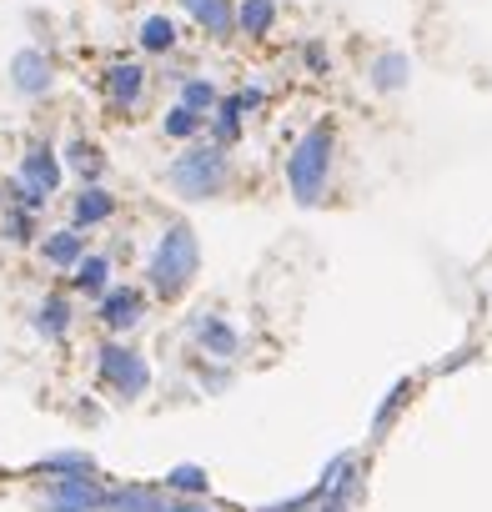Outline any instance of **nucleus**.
Returning a JSON list of instances; mask_svg holds the SVG:
<instances>
[{"label": "nucleus", "mask_w": 492, "mask_h": 512, "mask_svg": "<svg viewBox=\"0 0 492 512\" xmlns=\"http://www.w3.org/2000/svg\"><path fill=\"white\" fill-rule=\"evenodd\" d=\"M181 106H191L196 116H211V106H216V86H206V81H186V86H181Z\"/></svg>", "instance_id": "22"}, {"label": "nucleus", "mask_w": 492, "mask_h": 512, "mask_svg": "<svg viewBox=\"0 0 492 512\" xmlns=\"http://www.w3.org/2000/svg\"><path fill=\"white\" fill-rule=\"evenodd\" d=\"M236 21H241L246 36H267V31L277 26V0H241Z\"/></svg>", "instance_id": "12"}, {"label": "nucleus", "mask_w": 492, "mask_h": 512, "mask_svg": "<svg viewBox=\"0 0 492 512\" xmlns=\"http://www.w3.org/2000/svg\"><path fill=\"white\" fill-rule=\"evenodd\" d=\"M11 81H16V91H26V96H41L46 86H51V61L41 56V51H16L11 56Z\"/></svg>", "instance_id": "9"}, {"label": "nucleus", "mask_w": 492, "mask_h": 512, "mask_svg": "<svg viewBox=\"0 0 492 512\" xmlns=\"http://www.w3.org/2000/svg\"><path fill=\"white\" fill-rule=\"evenodd\" d=\"M201 121H206V116H196L191 106H176V111H166V121H161V126H166V136L186 141V136H196V131H201Z\"/></svg>", "instance_id": "20"}, {"label": "nucleus", "mask_w": 492, "mask_h": 512, "mask_svg": "<svg viewBox=\"0 0 492 512\" xmlns=\"http://www.w3.org/2000/svg\"><path fill=\"white\" fill-rule=\"evenodd\" d=\"M101 377H106V387L121 392V397H141V392L151 387L146 357L131 352V347H121V342H106V347H101Z\"/></svg>", "instance_id": "4"}, {"label": "nucleus", "mask_w": 492, "mask_h": 512, "mask_svg": "<svg viewBox=\"0 0 492 512\" xmlns=\"http://www.w3.org/2000/svg\"><path fill=\"white\" fill-rule=\"evenodd\" d=\"M56 507L66 512H111V487H101L96 477H71V482H56Z\"/></svg>", "instance_id": "7"}, {"label": "nucleus", "mask_w": 492, "mask_h": 512, "mask_svg": "<svg viewBox=\"0 0 492 512\" xmlns=\"http://www.w3.org/2000/svg\"><path fill=\"white\" fill-rule=\"evenodd\" d=\"M6 231H11V241H26L31 236V211H11L6 216Z\"/></svg>", "instance_id": "24"}, {"label": "nucleus", "mask_w": 492, "mask_h": 512, "mask_svg": "<svg viewBox=\"0 0 492 512\" xmlns=\"http://www.w3.org/2000/svg\"><path fill=\"white\" fill-rule=\"evenodd\" d=\"M191 337H196V347L206 352V357H216V362H231L236 352H241V337H236V327L231 322H221V317H191Z\"/></svg>", "instance_id": "6"}, {"label": "nucleus", "mask_w": 492, "mask_h": 512, "mask_svg": "<svg viewBox=\"0 0 492 512\" xmlns=\"http://www.w3.org/2000/svg\"><path fill=\"white\" fill-rule=\"evenodd\" d=\"M71 166H76L81 176H96V171H101V156H96V146H91V141H76V146H71Z\"/></svg>", "instance_id": "23"}, {"label": "nucleus", "mask_w": 492, "mask_h": 512, "mask_svg": "<svg viewBox=\"0 0 492 512\" xmlns=\"http://www.w3.org/2000/svg\"><path fill=\"white\" fill-rule=\"evenodd\" d=\"M327 171H332V126L317 121V126L297 141V151L287 156V186H292V196H297L302 206H312V201L322 196V186H327Z\"/></svg>", "instance_id": "2"}, {"label": "nucleus", "mask_w": 492, "mask_h": 512, "mask_svg": "<svg viewBox=\"0 0 492 512\" xmlns=\"http://www.w3.org/2000/svg\"><path fill=\"white\" fill-rule=\"evenodd\" d=\"M372 81H377L382 91H397V86L407 81V56H397V51H392V56H377V61H372Z\"/></svg>", "instance_id": "17"}, {"label": "nucleus", "mask_w": 492, "mask_h": 512, "mask_svg": "<svg viewBox=\"0 0 492 512\" xmlns=\"http://www.w3.org/2000/svg\"><path fill=\"white\" fill-rule=\"evenodd\" d=\"M46 512H66V507H56V502H51V507H46Z\"/></svg>", "instance_id": "26"}, {"label": "nucleus", "mask_w": 492, "mask_h": 512, "mask_svg": "<svg viewBox=\"0 0 492 512\" xmlns=\"http://www.w3.org/2000/svg\"><path fill=\"white\" fill-rule=\"evenodd\" d=\"M46 262L51 267H81L86 262V251H81V231H56V236H46Z\"/></svg>", "instance_id": "11"}, {"label": "nucleus", "mask_w": 492, "mask_h": 512, "mask_svg": "<svg viewBox=\"0 0 492 512\" xmlns=\"http://www.w3.org/2000/svg\"><path fill=\"white\" fill-rule=\"evenodd\" d=\"M106 282H111V262H106V256H86V262L76 267V287L86 297H106Z\"/></svg>", "instance_id": "16"}, {"label": "nucleus", "mask_w": 492, "mask_h": 512, "mask_svg": "<svg viewBox=\"0 0 492 512\" xmlns=\"http://www.w3.org/2000/svg\"><path fill=\"white\" fill-rule=\"evenodd\" d=\"M66 327H71V312H66V297H46L41 307H36V332L41 337H66Z\"/></svg>", "instance_id": "15"}, {"label": "nucleus", "mask_w": 492, "mask_h": 512, "mask_svg": "<svg viewBox=\"0 0 492 512\" xmlns=\"http://www.w3.org/2000/svg\"><path fill=\"white\" fill-rule=\"evenodd\" d=\"M141 292L136 287H111L106 297H101V322L111 327V332H131L136 322H141Z\"/></svg>", "instance_id": "8"}, {"label": "nucleus", "mask_w": 492, "mask_h": 512, "mask_svg": "<svg viewBox=\"0 0 492 512\" xmlns=\"http://www.w3.org/2000/svg\"><path fill=\"white\" fill-rule=\"evenodd\" d=\"M141 86H146V76H141V66H131V61H116L111 71H106V96H111V106H136V96H141Z\"/></svg>", "instance_id": "10"}, {"label": "nucleus", "mask_w": 492, "mask_h": 512, "mask_svg": "<svg viewBox=\"0 0 492 512\" xmlns=\"http://www.w3.org/2000/svg\"><path fill=\"white\" fill-rule=\"evenodd\" d=\"M241 111H246L241 96H231V101L216 106V136H221V141H236V131H241Z\"/></svg>", "instance_id": "19"}, {"label": "nucleus", "mask_w": 492, "mask_h": 512, "mask_svg": "<svg viewBox=\"0 0 492 512\" xmlns=\"http://www.w3.org/2000/svg\"><path fill=\"white\" fill-rule=\"evenodd\" d=\"M31 196H51L56 186H61V161H56V151L46 146V141H36L31 151H26V161H21V176H16Z\"/></svg>", "instance_id": "5"}, {"label": "nucleus", "mask_w": 492, "mask_h": 512, "mask_svg": "<svg viewBox=\"0 0 492 512\" xmlns=\"http://www.w3.org/2000/svg\"><path fill=\"white\" fill-rule=\"evenodd\" d=\"M226 181H231V161H226L221 146H191V151H181V156L171 161V186H176L181 196H191V201L216 196Z\"/></svg>", "instance_id": "3"}, {"label": "nucleus", "mask_w": 492, "mask_h": 512, "mask_svg": "<svg viewBox=\"0 0 492 512\" xmlns=\"http://www.w3.org/2000/svg\"><path fill=\"white\" fill-rule=\"evenodd\" d=\"M141 46H146V51H171V46H176V26H171L166 16H151V21L141 26Z\"/></svg>", "instance_id": "18"}, {"label": "nucleus", "mask_w": 492, "mask_h": 512, "mask_svg": "<svg viewBox=\"0 0 492 512\" xmlns=\"http://www.w3.org/2000/svg\"><path fill=\"white\" fill-rule=\"evenodd\" d=\"M186 11H191L211 36H231V21H236V16H231L226 0H186Z\"/></svg>", "instance_id": "13"}, {"label": "nucleus", "mask_w": 492, "mask_h": 512, "mask_svg": "<svg viewBox=\"0 0 492 512\" xmlns=\"http://www.w3.org/2000/svg\"><path fill=\"white\" fill-rule=\"evenodd\" d=\"M166 512H211V507H206V502H171Z\"/></svg>", "instance_id": "25"}, {"label": "nucleus", "mask_w": 492, "mask_h": 512, "mask_svg": "<svg viewBox=\"0 0 492 512\" xmlns=\"http://www.w3.org/2000/svg\"><path fill=\"white\" fill-rule=\"evenodd\" d=\"M166 487H171V492H206L211 482H206V472H201V467L181 462V467H171V472H166Z\"/></svg>", "instance_id": "21"}, {"label": "nucleus", "mask_w": 492, "mask_h": 512, "mask_svg": "<svg viewBox=\"0 0 492 512\" xmlns=\"http://www.w3.org/2000/svg\"><path fill=\"white\" fill-rule=\"evenodd\" d=\"M196 262H201V251H196V231L186 221H171L156 241V256H151V287L156 297H181L196 277Z\"/></svg>", "instance_id": "1"}, {"label": "nucleus", "mask_w": 492, "mask_h": 512, "mask_svg": "<svg viewBox=\"0 0 492 512\" xmlns=\"http://www.w3.org/2000/svg\"><path fill=\"white\" fill-rule=\"evenodd\" d=\"M116 211V201L101 191V186H86L81 196H76V226H96V221H106Z\"/></svg>", "instance_id": "14"}]
</instances>
